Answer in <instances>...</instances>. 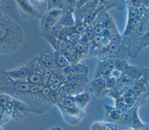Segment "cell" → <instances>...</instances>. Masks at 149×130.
I'll return each instance as SVG.
<instances>
[{"instance_id":"cell-36","label":"cell","mask_w":149,"mask_h":130,"mask_svg":"<svg viewBox=\"0 0 149 130\" xmlns=\"http://www.w3.org/2000/svg\"><path fill=\"white\" fill-rule=\"evenodd\" d=\"M59 76L57 73L52 72V73L49 78V79L48 80L47 86H49V85L53 84L54 83H55V82L57 80V79L59 78Z\"/></svg>"},{"instance_id":"cell-42","label":"cell","mask_w":149,"mask_h":130,"mask_svg":"<svg viewBox=\"0 0 149 130\" xmlns=\"http://www.w3.org/2000/svg\"><path fill=\"white\" fill-rule=\"evenodd\" d=\"M134 130H146V129H145V127H144V128H135V129H134Z\"/></svg>"},{"instance_id":"cell-11","label":"cell","mask_w":149,"mask_h":130,"mask_svg":"<svg viewBox=\"0 0 149 130\" xmlns=\"http://www.w3.org/2000/svg\"><path fill=\"white\" fill-rule=\"evenodd\" d=\"M29 70L26 68H20L18 69H15L10 72H8V75L16 80H22L24 79L27 78L29 74Z\"/></svg>"},{"instance_id":"cell-14","label":"cell","mask_w":149,"mask_h":130,"mask_svg":"<svg viewBox=\"0 0 149 130\" xmlns=\"http://www.w3.org/2000/svg\"><path fill=\"white\" fill-rule=\"evenodd\" d=\"M58 23L64 27L74 26L76 22L73 16V11L70 10L63 14Z\"/></svg>"},{"instance_id":"cell-3","label":"cell","mask_w":149,"mask_h":130,"mask_svg":"<svg viewBox=\"0 0 149 130\" xmlns=\"http://www.w3.org/2000/svg\"><path fill=\"white\" fill-rule=\"evenodd\" d=\"M62 70L63 74L65 76L75 74L88 73V68L87 66L84 64L79 63L70 64L67 67Z\"/></svg>"},{"instance_id":"cell-19","label":"cell","mask_w":149,"mask_h":130,"mask_svg":"<svg viewBox=\"0 0 149 130\" xmlns=\"http://www.w3.org/2000/svg\"><path fill=\"white\" fill-rule=\"evenodd\" d=\"M74 47L78 52L79 60L83 57L86 56L89 52L90 48L87 47L80 41L74 44Z\"/></svg>"},{"instance_id":"cell-22","label":"cell","mask_w":149,"mask_h":130,"mask_svg":"<svg viewBox=\"0 0 149 130\" xmlns=\"http://www.w3.org/2000/svg\"><path fill=\"white\" fill-rule=\"evenodd\" d=\"M74 47V44H73L71 41L59 40V43L58 44L57 50L58 51H61V50L70 51Z\"/></svg>"},{"instance_id":"cell-39","label":"cell","mask_w":149,"mask_h":130,"mask_svg":"<svg viewBox=\"0 0 149 130\" xmlns=\"http://www.w3.org/2000/svg\"><path fill=\"white\" fill-rule=\"evenodd\" d=\"M93 0H80L77 2L76 9H79L86 5L87 3L91 2Z\"/></svg>"},{"instance_id":"cell-17","label":"cell","mask_w":149,"mask_h":130,"mask_svg":"<svg viewBox=\"0 0 149 130\" xmlns=\"http://www.w3.org/2000/svg\"><path fill=\"white\" fill-rule=\"evenodd\" d=\"M16 1L23 11L33 15H35L37 13L29 0H16Z\"/></svg>"},{"instance_id":"cell-27","label":"cell","mask_w":149,"mask_h":130,"mask_svg":"<svg viewBox=\"0 0 149 130\" xmlns=\"http://www.w3.org/2000/svg\"><path fill=\"white\" fill-rule=\"evenodd\" d=\"M121 40H122V37H120V36L119 35L118 31L113 33L109 38L111 43L115 44H120L121 42Z\"/></svg>"},{"instance_id":"cell-34","label":"cell","mask_w":149,"mask_h":130,"mask_svg":"<svg viewBox=\"0 0 149 130\" xmlns=\"http://www.w3.org/2000/svg\"><path fill=\"white\" fill-rule=\"evenodd\" d=\"M101 35L95 34L91 40V45H101V40H102Z\"/></svg>"},{"instance_id":"cell-28","label":"cell","mask_w":149,"mask_h":130,"mask_svg":"<svg viewBox=\"0 0 149 130\" xmlns=\"http://www.w3.org/2000/svg\"><path fill=\"white\" fill-rule=\"evenodd\" d=\"M57 93L60 97H65L69 96H71L67 88L62 84L57 91Z\"/></svg>"},{"instance_id":"cell-4","label":"cell","mask_w":149,"mask_h":130,"mask_svg":"<svg viewBox=\"0 0 149 130\" xmlns=\"http://www.w3.org/2000/svg\"><path fill=\"white\" fill-rule=\"evenodd\" d=\"M107 89L105 80L102 78H94L90 84V90L97 97L101 96Z\"/></svg>"},{"instance_id":"cell-35","label":"cell","mask_w":149,"mask_h":130,"mask_svg":"<svg viewBox=\"0 0 149 130\" xmlns=\"http://www.w3.org/2000/svg\"><path fill=\"white\" fill-rule=\"evenodd\" d=\"M40 85H30L29 93L33 94H40Z\"/></svg>"},{"instance_id":"cell-5","label":"cell","mask_w":149,"mask_h":130,"mask_svg":"<svg viewBox=\"0 0 149 130\" xmlns=\"http://www.w3.org/2000/svg\"><path fill=\"white\" fill-rule=\"evenodd\" d=\"M112 70L109 67L106 60L101 61L98 64L94 78H102L106 79L111 75Z\"/></svg>"},{"instance_id":"cell-44","label":"cell","mask_w":149,"mask_h":130,"mask_svg":"<svg viewBox=\"0 0 149 130\" xmlns=\"http://www.w3.org/2000/svg\"><path fill=\"white\" fill-rule=\"evenodd\" d=\"M76 1L77 2H78V1H80V0H76Z\"/></svg>"},{"instance_id":"cell-12","label":"cell","mask_w":149,"mask_h":130,"mask_svg":"<svg viewBox=\"0 0 149 130\" xmlns=\"http://www.w3.org/2000/svg\"><path fill=\"white\" fill-rule=\"evenodd\" d=\"M141 19H136L133 20H128L126 27L123 33V36L125 37H130L133 36L136 31Z\"/></svg>"},{"instance_id":"cell-15","label":"cell","mask_w":149,"mask_h":130,"mask_svg":"<svg viewBox=\"0 0 149 130\" xmlns=\"http://www.w3.org/2000/svg\"><path fill=\"white\" fill-rule=\"evenodd\" d=\"M65 78L69 79L79 85L85 86L88 82V73H80L69 75L66 76Z\"/></svg>"},{"instance_id":"cell-30","label":"cell","mask_w":149,"mask_h":130,"mask_svg":"<svg viewBox=\"0 0 149 130\" xmlns=\"http://www.w3.org/2000/svg\"><path fill=\"white\" fill-rule=\"evenodd\" d=\"M117 0H98L100 5L105 6V8H109L114 6Z\"/></svg>"},{"instance_id":"cell-16","label":"cell","mask_w":149,"mask_h":130,"mask_svg":"<svg viewBox=\"0 0 149 130\" xmlns=\"http://www.w3.org/2000/svg\"><path fill=\"white\" fill-rule=\"evenodd\" d=\"M106 113L107 117L113 121H117L120 120V115L122 114V112L120 110L118 109L117 108H113L109 106H105Z\"/></svg>"},{"instance_id":"cell-43","label":"cell","mask_w":149,"mask_h":130,"mask_svg":"<svg viewBox=\"0 0 149 130\" xmlns=\"http://www.w3.org/2000/svg\"><path fill=\"white\" fill-rule=\"evenodd\" d=\"M148 13L149 14V6H148Z\"/></svg>"},{"instance_id":"cell-18","label":"cell","mask_w":149,"mask_h":130,"mask_svg":"<svg viewBox=\"0 0 149 130\" xmlns=\"http://www.w3.org/2000/svg\"><path fill=\"white\" fill-rule=\"evenodd\" d=\"M27 82L30 85H38L42 83V73L32 72L30 73L27 78Z\"/></svg>"},{"instance_id":"cell-26","label":"cell","mask_w":149,"mask_h":130,"mask_svg":"<svg viewBox=\"0 0 149 130\" xmlns=\"http://www.w3.org/2000/svg\"><path fill=\"white\" fill-rule=\"evenodd\" d=\"M52 71L50 69L46 68L42 72V84L47 86L49 78L52 73Z\"/></svg>"},{"instance_id":"cell-6","label":"cell","mask_w":149,"mask_h":130,"mask_svg":"<svg viewBox=\"0 0 149 130\" xmlns=\"http://www.w3.org/2000/svg\"><path fill=\"white\" fill-rule=\"evenodd\" d=\"M76 107L81 110H83L91 101V97L88 93H80L74 96Z\"/></svg>"},{"instance_id":"cell-10","label":"cell","mask_w":149,"mask_h":130,"mask_svg":"<svg viewBox=\"0 0 149 130\" xmlns=\"http://www.w3.org/2000/svg\"><path fill=\"white\" fill-rule=\"evenodd\" d=\"M63 84L67 88L71 96H73V94L75 96L79 93H81L83 88L84 87V86L79 85L73 82V81L66 78Z\"/></svg>"},{"instance_id":"cell-40","label":"cell","mask_w":149,"mask_h":130,"mask_svg":"<svg viewBox=\"0 0 149 130\" xmlns=\"http://www.w3.org/2000/svg\"><path fill=\"white\" fill-rule=\"evenodd\" d=\"M110 44H111V42H110V40H109V38H107V37H102V38L101 45H109Z\"/></svg>"},{"instance_id":"cell-25","label":"cell","mask_w":149,"mask_h":130,"mask_svg":"<svg viewBox=\"0 0 149 130\" xmlns=\"http://www.w3.org/2000/svg\"><path fill=\"white\" fill-rule=\"evenodd\" d=\"M87 26L83 23L82 22L79 21L75 23L74 25V31L78 33L79 34L83 36L84 33H85V31L86 30Z\"/></svg>"},{"instance_id":"cell-23","label":"cell","mask_w":149,"mask_h":130,"mask_svg":"<svg viewBox=\"0 0 149 130\" xmlns=\"http://www.w3.org/2000/svg\"><path fill=\"white\" fill-rule=\"evenodd\" d=\"M47 99L50 104L56 105L59 100V96L58 95L57 92L51 91V92L48 95Z\"/></svg>"},{"instance_id":"cell-45","label":"cell","mask_w":149,"mask_h":130,"mask_svg":"<svg viewBox=\"0 0 149 130\" xmlns=\"http://www.w3.org/2000/svg\"><path fill=\"white\" fill-rule=\"evenodd\" d=\"M0 130H2V128H1V127H0Z\"/></svg>"},{"instance_id":"cell-21","label":"cell","mask_w":149,"mask_h":130,"mask_svg":"<svg viewBox=\"0 0 149 130\" xmlns=\"http://www.w3.org/2000/svg\"><path fill=\"white\" fill-rule=\"evenodd\" d=\"M133 110H134V108L130 109V110H127L122 113L119 120L121 121V122L122 124L130 126Z\"/></svg>"},{"instance_id":"cell-33","label":"cell","mask_w":149,"mask_h":130,"mask_svg":"<svg viewBox=\"0 0 149 130\" xmlns=\"http://www.w3.org/2000/svg\"><path fill=\"white\" fill-rule=\"evenodd\" d=\"M105 80L106 87L107 89L113 87L115 86L116 83V80L113 77H112L111 75L107 77L106 79H105Z\"/></svg>"},{"instance_id":"cell-9","label":"cell","mask_w":149,"mask_h":130,"mask_svg":"<svg viewBox=\"0 0 149 130\" xmlns=\"http://www.w3.org/2000/svg\"><path fill=\"white\" fill-rule=\"evenodd\" d=\"M105 8V6L100 5L96 9L86 13L83 17V23L86 26L91 24Z\"/></svg>"},{"instance_id":"cell-41","label":"cell","mask_w":149,"mask_h":130,"mask_svg":"<svg viewBox=\"0 0 149 130\" xmlns=\"http://www.w3.org/2000/svg\"><path fill=\"white\" fill-rule=\"evenodd\" d=\"M47 130H63L62 128L58 127H52L51 128H49Z\"/></svg>"},{"instance_id":"cell-2","label":"cell","mask_w":149,"mask_h":130,"mask_svg":"<svg viewBox=\"0 0 149 130\" xmlns=\"http://www.w3.org/2000/svg\"><path fill=\"white\" fill-rule=\"evenodd\" d=\"M32 111L30 107L18 100H13V106L10 118L15 120H20L26 117Z\"/></svg>"},{"instance_id":"cell-31","label":"cell","mask_w":149,"mask_h":130,"mask_svg":"<svg viewBox=\"0 0 149 130\" xmlns=\"http://www.w3.org/2000/svg\"><path fill=\"white\" fill-rule=\"evenodd\" d=\"M81 37H82V36L76 31H73L70 34V41L74 44L77 42H79L81 38Z\"/></svg>"},{"instance_id":"cell-32","label":"cell","mask_w":149,"mask_h":130,"mask_svg":"<svg viewBox=\"0 0 149 130\" xmlns=\"http://www.w3.org/2000/svg\"><path fill=\"white\" fill-rule=\"evenodd\" d=\"M104 27L103 26L102 22L101 23H97L93 28V31L94 34H98V35H101Z\"/></svg>"},{"instance_id":"cell-24","label":"cell","mask_w":149,"mask_h":130,"mask_svg":"<svg viewBox=\"0 0 149 130\" xmlns=\"http://www.w3.org/2000/svg\"><path fill=\"white\" fill-rule=\"evenodd\" d=\"M79 60L78 52L74 47L69 51V62L70 64H74L78 63V61Z\"/></svg>"},{"instance_id":"cell-29","label":"cell","mask_w":149,"mask_h":130,"mask_svg":"<svg viewBox=\"0 0 149 130\" xmlns=\"http://www.w3.org/2000/svg\"><path fill=\"white\" fill-rule=\"evenodd\" d=\"M94 35L95 34L94 33L93 28L91 29L90 27H87L86 30L85 31V33H84V34L82 36L86 40H87L88 41H91V40H92V38H93Z\"/></svg>"},{"instance_id":"cell-8","label":"cell","mask_w":149,"mask_h":130,"mask_svg":"<svg viewBox=\"0 0 149 130\" xmlns=\"http://www.w3.org/2000/svg\"><path fill=\"white\" fill-rule=\"evenodd\" d=\"M42 55L41 56V62L42 64L48 69H51L54 67H55L54 64V51L50 50H48L45 51H44L41 53Z\"/></svg>"},{"instance_id":"cell-1","label":"cell","mask_w":149,"mask_h":130,"mask_svg":"<svg viewBox=\"0 0 149 130\" xmlns=\"http://www.w3.org/2000/svg\"><path fill=\"white\" fill-rule=\"evenodd\" d=\"M63 114L65 121L71 125H75L80 122L82 116V110L76 106L65 107L56 104Z\"/></svg>"},{"instance_id":"cell-13","label":"cell","mask_w":149,"mask_h":130,"mask_svg":"<svg viewBox=\"0 0 149 130\" xmlns=\"http://www.w3.org/2000/svg\"><path fill=\"white\" fill-rule=\"evenodd\" d=\"M54 59L55 67L57 68L63 69L70 65L68 60L58 50L54 51Z\"/></svg>"},{"instance_id":"cell-37","label":"cell","mask_w":149,"mask_h":130,"mask_svg":"<svg viewBox=\"0 0 149 130\" xmlns=\"http://www.w3.org/2000/svg\"><path fill=\"white\" fill-rule=\"evenodd\" d=\"M64 1L70 10H73L76 9L77 2L76 0H64Z\"/></svg>"},{"instance_id":"cell-20","label":"cell","mask_w":149,"mask_h":130,"mask_svg":"<svg viewBox=\"0 0 149 130\" xmlns=\"http://www.w3.org/2000/svg\"><path fill=\"white\" fill-rule=\"evenodd\" d=\"M104 27L105 29H107L109 30H111L113 31H116L117 30L115 27V25L114 23V22L113 19L111 18V17L108 15L107 13H105L104 15V19L102 22Z\"/></svg>"},{"instance_id":"cell-38","label":"cell","mask_w":149,"mask_h":130,"mask_svg":"<svg viewBox=\"0 0 149 130\" xmlns=\"http://www.w3.org/2000/svg\"><path fill=\"white\" fill-rule=\"evenodd\" d=\"M51 90L49 89V87H48V86H45V87L43 88V89L42 90V91L40 93V94L44 98L47 99L48 95L49 94V93L51 92Z\"/></svg>"},{"instance_id":"cell-7","label":"cell","mask_w":149,"mask_h":130,"mask_svg":"<svg viewBox=\"0 0 149 130\" xmlns=\"http://www.w3.org/2000/svg\"><path fill=\"white\" fill-rule=\"evenodd\" d=\"M47 10L48 12L54 9H59L65 13L68 11L72 10L68 6L64 0H47Z\"/></svg>"}]
</instances>
